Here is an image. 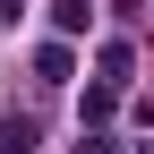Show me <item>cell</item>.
<instances>
[{
  "instance_id": "5",
  "label": "cell",
  "mask_w": 154,
  "mask_h": 154,
  "mask_svg": "<svg viewBox=\"0 0 154 154\" xmlns=\"http://www.w3.org/2000/svg\"><path fill=\"white\" fill-rule=\"evenodd\" d=\"M0 154H34V120H0Z\"/></svg>"
},
{
  "instance_id": "1",
  "label": "cell",
  "mask_w": 154,
  "mask_h": 154,
  "mask_svg": "<svg viewBox=\"0 0 154 154\" xmlns=\"http://www.w3.org/2000/svg\"><path fill=\"white\" fill-rule=\"evenodd\" d=\"M69 69H77L69 43H43V51H34V77H43V86H69Z\"/></svg>"
},
{
  "instance_id": "4",
  "label": "cell",
  "mask_w": 154,
  "mask_h": 154,
  "mask_svg": "<svg viewBox=\"0 0 154 154\" xmlns=\"http://www.w3.org/2000/svg\"><path fill=\"white\" fill-rule=\"evenodd\" d=\"M51 26H60V34H86L94 9H86V0H51Z\"/></svg>"
},
{
  "instance_id": "2",
  "label": "cell",
  "mask_w": 154,
  "mask_h": 154,
  "mask_svg": "<svg viewBox=\"0 0 154 154\" xmlns=\"http://www.w3.org/2000/svg\"><path fill=\"white\" fill-rule=\"evenodd\" d=\"M111 111H120V86H86V103H77V120H86V128H103Z\"/></svg>"
},
{
  "instance_id": "3",
  "label": "cell",
  "mask_w": 154,
  "mask_h": 154,
  "mask_svg": "<svg viewBox=\"0 0 154 154\" xmlns=\"http://www.w3.org/2000/svg\"><path fill=\"white\" fill-rule=\"evenodd\" d=\"M128 77H137V51L128 43H103V86H128Z\"/></svg>"
},
{
  "instance_id": "6",
  "label": "cell",
  "mask_w": 154,
  "mask_h": 154,
  "mask_svg": "<svg viewBox=\"0 0 154 154\" xmlns=\"http://www.w3.org/2000/svg\"><path fill=\"white\" fill-rule=\"evenodd\" d=\"M77 154H120V146H111L103 128H77Z\"/></svg>"
}]
</instances>
